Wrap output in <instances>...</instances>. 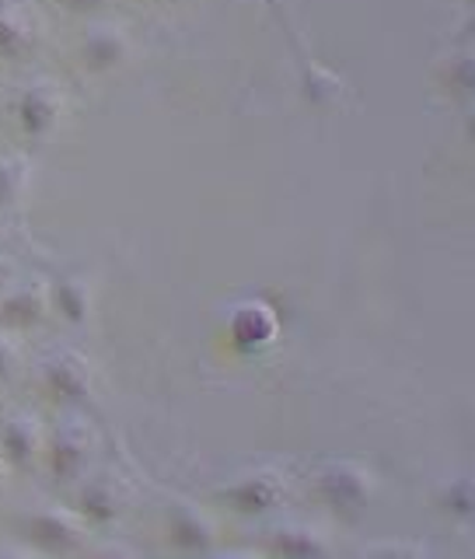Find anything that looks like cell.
<instances>
[{
	"mask_svg": "<svg viewBox=\"0 0 475 559\" xmlns=\"http://www.w3.org/2000/svg\"><path fill=\"white\" fill-rule=\"evenodd\" d=\"M60 290H63V297H67V314H74V319H78V314L84 311V301L74 294V284H63Z\"/></svg>",
	"mask_w": 475,
	"mask_h": 559,
	"instance_id": "cell-4",
	"label": "cell"
},
{
	"mask_svg": "<svg viewBox=\"0 0 475 559\" xmlns=\"http://www.w3.org/2000/svg\"><path fill=\"white\" fill-rule=\"evenodd\" d=\"M14 189H17V171L0 168V203L11 200V197H14Z\"/></svg>",
	"mask_w": 475,
	"mask_h": 559,
	"instance_id": "cell-3",
	"label": "cell"
},
{
	"mask_svg": "<svg viewBox=\"0 0 475 559\" xmlns=\"http://www.w3.org/2000/svg\"><path fill=\"white\" fill-rule=\"evenodd\" d=\"M11 364H14V349L0 343V378H8V374H11Z\"/></svg>",
	"mask_w": 475,
	"mask_h": 559,
	"instance_id": "cell-5",
	"label": "cell"
},
{
	"mask_svg": "<svg viewBox=\"0 0 475 559\" xmlns=\"http://www.w3.org/2000/svg\"><path fill=\"white\" fill-rule=\"evenodd\" d=\"M4 448L14 462H28V454L35 448V437H32V427H25V419H14V424L4 430Z\"/></svg>",
	"mask_w": 475,
	"mask_h": 559,
	"instance_id": "cell-2",
	"label": "cell"
},
{
	"mask_svg": "<svg viewBox=\"0 0 475 559\" xmlns=\"http://www.w3.org/2000/svg\"><path fill=\"white\" fill-rule=\"evenodd\" d=\"M39 311H43V297L39 294L17 290V294H11L8 301H4V314H0V319H4V322H17V325H28V322L39 319Z\"/></svg>",
	"mask_w": 475,
	"mask_h": 559,
	"instance_id": "cell-1",
	"label": "cell"
}]
</instances>
